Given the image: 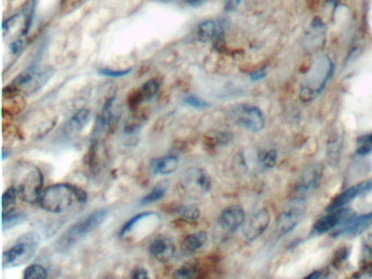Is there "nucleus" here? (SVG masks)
<instances>
[{"instance_id": "b1692460", "label": "nucleus", "mask_w": 372, "mask_h": 279, "mask_svg": "<svg viewBox=\"0 0 372 279\" xmlns=\"http://www.w3.org/2000/svg\"><path fill=\"white\" fill-rule=\"evenodd\" d=\"M167 189H168L167 182L159 183V185H155L154 188L151 190V192L148 195H145L143 197L142 201H141V204L147 205L150 204V203L156 202V201H160L166 194Z\"/></svg>"}, {"instance_id": "6ab92c4d", "label": "nucleus", "mask_w": 372, "mask_h": 279, "mask_svg": "<svg viewBox=\"0 0 372 279\" xmlns=\"http://www.w3.org/2000/svg\"><path fill=\"white\" fill-rule=\"evenodd\" d=\"M161 81L157 79H151L148 82H145L139 91L131 97V105L132 107L138 106L143 101L152 99L160 89Z\"/></svg>"}, {"instance_id": "7c9ffc66", "label": "nucleus", "mask_w": 372, "mask_h": 279, "mask_svg": "<svg viewBox=\"0 0 372 279\" xmlns=\"http://www.w3.org/2000/svg\"><path fill=\"white\" fill-rule=\"evenodd\" d=\"M276 159H278V154L275 151H268V152L264 153L261 157V163L264 167H273L276 164Z\"/></svg>"}, {"instance_id": "a211bd4d", "label": "nucleus", "mask_w": 372, "mask_h": 279, "mask_svg": "<svg viewBox=\"0 0 372 279\" xmlns=\"http://www.w3.org/2000/svg\"><path fill=\"white\" fill-rule=\"evenodd\" d=\"M197 37H198L199 41L204 42V43L213 42L216 44L224 39V31H223V27L216 21L209 20V21H204L199 25L198 30H197Z\"/></svg>"}, {"instance_id": "4c0bfd02", "label": "nucleus", "mask_w": 372, "mask_h": 279, "mask_svg": "<svg viewBox=\"0 0 372 279\" xmlns=\"http://www.w3.org/2000/svg\"><path fill=\"white\" fill-rule=\"evenodd\" d=\"M186 3L191 7H199L206 3V0H186Z\"/></svg>"}, {"instance_id": "aec40b11", "label": "nucleus", "mask_w": 372, "mask_h": 279, "mask_svg": "<svg viewBox=\"0 0 372 279\" xmlns=\"http://www.w3.org/2000/svg\"><path fill=\"white\" fill-rule=\"evenodd\" d=\"M179 159L178 157L173 156H163L160 159H155L151 161L150 169L155 175H170L175 173L178 168Z\"/></svg>"}, {"instance_id": "423d86ee", "label": "nucleus", "mask_w": 372, "mask_h": 279, "mask_svg": "<svg viewBox=\"0 0 372 279\" xmlns=\"http://www.w3.org/2000/svg\"><path fill=\"white\" fill-rule=\"evenodd\" d=\"M306 207L307 206L304 197H294L278 216L276 232L280 236H285L294 230L304 218Z\"/></svg>"}, {"instance_id": "4be33fe9", "label": "nucleus", "mask_w": 372, "mask_h": 279, "mask_svg": "<svg viewBox=\"0 0 372 279\" xmlns=\"http://www.w3.org/2000/svg\"><path fill=\"white\" fill-rule=\"evenodd\" d=\"M206 240H208V235L204 231L189 235L182 243V250L188 254H194L206 246Z\"/></svg>"}, {"instance_id": "9b49d317", "label": "nucleus", "mask_w": 372, "mask_h": 279, "mask_svg": "<svg viewBox=\"0 0 372 279\" xmlns=\"http://www.w3.org/2000/svg\"><path fill=\"white\" fill-rule=\"evenodd\" d=\"M352 216L351 209H338L330 211L329 214L318 219L314 225V231L316 234H326L328 231L334 230L340 226L346 219Z\"/></svg>"}, {"instance_id": "7ed1b4c3", "label": "nucleus", "mask_w": 372, "mask_h": 279, "mask_svg": "<svg viewBox=\"0 0 372 279\" xmlns=\"http://www.w3.org/2000/svg\"><path fill=\"white\" fill-rule=\"evenodd\" d=\"M51 73V70L39 69L37 67L29 68L9 87H6L4 94L7 97L33 94L34 92L39 91L47 82Z\"/></svg>"}, {"instance_id": "9d476101", "label": "nucleus", "mask_w": 372, "mask_h": 279, "mask_svg": "<svg viewBox=\"0 0 372 279\" xmlns=\"http://www.w3.org/2000/svg\"><path fill=\"white\" fill-rule=\"evenodd\" d=\"M270 213L266 209H260L250 216L244 223V236L248 241H254L264 234L270 225Z\"/></svg>"}, {"instance_id": "c85d7f7f", "label": "nucleus", "mask_w": 372, "mask_h": 279, "mask_svg": "<svg viewBox=\"0 0 372 279\" xmlns=\"http://www.w3.org/2000/svg\"><path fill=\"white\" fill-rule=\"evenodd\" d=\"M372 152V135H366L358 140L357 153L359 155H367Z\"/></svg>"}, {"instance_id": "f257e3e1", "label": "nucleus", "mask_w": 372, "mask_h": 279, "mask_svg": "<svg viewBox=\"0 0 372 279\" xmlns=\"http://www.w3.org/2000/svg\"><path fill=\"white\" fill-rule=\"evenodd\" d=\"M87 200V193L77 185L57 183L43 190L39 205L46 212L61 214L82 206Z\"/></svg>"}, {"instance_id": "1a4fd4ad", "label": "nucleus", "mask_w": 372, "mask_h": 279, "mask_svg": "<svg viewBox=\"0 0 372 279\" xmlns=\"http://www.w3.org/2000/svg\"><path fill=\"white\" fill-rule=\"evenodd\" d=\"M232 116L237 125L252 132H260L264 128V117L258 107L240 105L232 111Z\"/></svg>"}, {"instance_id": "dca6fc26", "label": "nucleus", "mask_w": 372, "mask_h": 279, "mask_svg": "<svg viewBox=\"0 0 372 279\" xmlns=\"http://www.w3.org/2000/svg\"><path fill=\"white\" fill-rule=\"evenodd\" d=\"M322 169L321 167L318 165L314 166H310L307 170L302 173L300 177L299 181H298L297 185H296V197H304V195L309 193L310 191L317 188L319 185L320 180H321Z\"/></svg>"}, {"instance_id": "412c9836", "label": "nucleus", "mask_w": 372, "mask_h": 279, "mask_svg": "<svg viewBox=\"0 0 372 279\" xmlns=\"http://www.w3.org/2000/svg\"><path fill=\"white\" fill-rule=\"evenodd\" d=\"M89 109H80V111L75 113L71 117L70 120L66 123L65 129H63L65 135L71 137V135H75V133L80 132L83 128L87 125V123H89Z\"/></svg>"}, {"instance_id": "ddd939ff", "label": "nucleus", "mask_w": 372, "mask_h": 279, "mask_svg": "<svg viewBox=\"0 0 372 279\" xmlns=\"http://www.w3.org/2000/svg\"><path fill=\"white\" fill-rule=\"evenodd\" d=\"M244 222H246V215L244 209L237 205L225 209L218 217V225L226 232H234L242 227Z\"/></svg>"}, {"instance_id": "2eb2a0df", "label": "nucleus", "mask_w": 372, "mask_h": 279, "mask_svg": "<svg viewBox=\"0 0 372 279\" xmlns=\"http://www.w3.org/2000/svg\"><path fill=\"white\" fill-rule=\"evenodd\" d=\"M175 252H176V248H175L174 242L168 237H157L151 243V255L159 262L168 263L174 258Z\"/></svg>"}, {"instance_id": "f8f14e48", "label": "nucleus", "mask_w": 372, "mask_h": 279, "mask_svg": "<svg viewBox=\"0 0 372 279\" xmlns=\"http://www.w3.org/2000/svg\"><path fill=\"white\" fill-rule=\"evenodd\" d=\"M372 224V212L369 214L361 215V216H351L342 223L340 226L336 227L333 231V236L338 237L340 235L345 236H355L365 230L369 225Z\"/></svg>"}, {"instance_id": "a878e982", "label": "nucleus", "mask_w": 372, "mask_h": 279, "mask_svg": "<svg viewBox=\"0 0 372 279\" xmlns=\"http://www.w3.org/2000/svg\"><path fill=\"white\" fill-rule=\"evenodd\" d=\"M175 214L180 219H184L187 222H196L200 217V211L197 207L182 206L177 209Z\"/></svg>"}, {"instance_id": "5701e85b", "label": "nucleus", "mask_w": 372, "mask_h": 279, "mask_svg": "<svg viewBox=\"0 0 372 279\" xmlns=\"http://www.w3.org/2000/svg\"><path fill=\"white\" fill-rule=\"evenodd\" d=\"M20 197L19 190L17 185L10 187L3 195V215L15 211L16 204H17L18 197Z\"/></svg>"}, {"instance_id": "2f4dec72", "label": "nucleus", "mask_w": 372, "mask_h": 279, "mask_svg": "<svg viewBox=\"0 0 372 279\" xmlns=\"http://www.w3.org/2000/svg\"><path fill=\"white\" fill-rule=\"evenodd\" d=\"M130 69L127 70H111V69H101L99 70V75H105L109 78H120L125 77L130 73Z\"/></svg>"}, {"instance_id": "cd10ccee", "label": "nucleus", "mask_w": 372, "mask_h": 279, "mask_svg": "<svg viewBox=\"0 0 372 279\" xmlns=\"http://www.w3.org/2000/svg\"><path fill=\"white\" fill-rule=\"evenodd\" d=\"M47 276H49V273L46 268L39 264L30 265L23 274L25 279L47 278Z\"/></svg>"}, {"instance_id": "72a5a7b5", "label": "nucleus", "mask_w": 372, "mask_h": 279, "mask_svg": "<svg viewBox=\"0 0 372 279\" xmlns=\"http://www.w3.org/2000/svg\"><path fill=\"white\" fill-rule=\"evenodd\" d=\"M23 45H25V42L22 39H17L10 44V49L13 51V54H18L22 51L23 49Z\"/></svg>"}, {"instance_id": "f704fd0d", "label": "nucleus", "mask_w": 372, "mask_h": 279, "mask_svg": "<svg viewBox=\"0 0 372 279\" xmlns=\"http://www.w3.org/2000/svg\"><path fill=\"white\" fill-rule=\"evenodd\" d=\"M355 277H364V278H372V264L367 265L359 271L358 274L355 275Z\"/></svg>"}, {"instance_id": "4468645a", "label": "nucleus", "mask_w": 372, "mask_h": 279, "mask_svg": "<svg viewBox=\"0 0 372 279\" xmlns=\"http://www.w3.org/2000/svg\"><path fill=\"white\" fill-rule=\"evenodd\" d=\"M370 190H372V179L357 183V185H353L351 188H348L347 190L343 191L341 194L337 195L332 201L331 204L326 207V211L330 212V211H334V209H342L351 201H353L354 199L359 197L360 194H364V193Z\"/></svg>"}, {"instance_id": "f03ea898", "label": "nucleus", "mask_w": 372, "mask_h": 279, "mask_svg": "<svg viewBox=\"0 0 372 279\" xmlns=\"http://www.w3.org/2000/svg\"><path fill=\"white\" fill-rule=\"evenodd\" d=\"M108 213V209H99L97 212H93L92 214L75 223L58 239L56 243V249L61 252H65L75 247L78 242H80L92 231L99 228L105 222Z\"/></svg>"}, {"instance_id": "bb28decb", "label": "nucleus", "mask_w": 372, "mask_h": 279, "mask_svg": "<svg viewBox=\"0 0 372 279\" xmlns=\"http://www.w3.org/2000/svg\"><path fill=\"white\" fill-rule=\"evenodd\" d=\"M154 213L145 212L141 213V214L135 215L132 218L129 219L126 224L123 225V228L120 230V236L125 237L127 235L130 234L132 229L135 228L139 223L142 222L143 219L148 218V217L152 216Z\"/></svg>"}, {"instance_id": "c9c22d12", "label": "nucleus", "mask_w": 372, "mask_h": 279, "mask_svg": "<svg viewBox=\"0 0 372 279\" xmlns=\"http://www.w3.org/2000/svg\"><path fill=\"white\" fill-rule=\"evenodd\" d=\"M240 5V0H225V9L228 11H235Z\"/></svg>"}, {"instance_id": "39448f33", "label": "nucleus", "mask_w": 372, "mask_h": 279, "mask_svg": "<svg viewBox=\"0 0 372 279\" xmlns=\"http://www.w3.org/2000/svg\"><path fill=\"white\" fill-rule=\"evenodd\" d=\"M333 71V65L329 57L320 58L317 63L310 70L309 77L302 85L300 99L304 101H312L323 91Z\"/></svg>"}, {"instance_id": "473e14b6", "label": "nucleus", "mask_w": 372, "mask_h": 279, "mask_svg": "<svg viewBox=\"0 0 372 279\" xmlns=\"http://www.w3.org/2000/svg\"><path fill=\"white\" fill-rule=\"evenodd\" d=\"M186 103L190 106L196 107V108H204L209 107V104L203 99H199L197 97H188L186 99Z\"/></svg>"}, {"instance_id": "f3484780", "label": "nucleus", "mask_w": 372, "mask_h": 279, "mask_svg": "<svg viewBox=\"0 0 372 279\" xmlns=\"http://www.w3.org/2000/svg\"><path fill=\"white\" fill-rule=\"evenodd\" d=\"M326 27L323 22L316 18L310 25L309 32L306 35V45L308 46L310 51H318L323 47L326 43Z\"/></svg>"}, {"instance_id": "6e6552de", "label": "nucleus", "mask_w": 372, "mask_h": 279, "mask_svg": "<svg viewBox=\"0 0 372 279\" xmlns=\"http://www.w3.org/2000/svg\"><path fill=\"white\" fill-rule=\"evenodd\" d=\"M182 189L192 197H201L211 190V179L203 169L190 168L185 173Z\"/></svg>"}, {"instance_id": "ea45409f", "label": "nucleus", "mask_w": 372, "mask_h": 279, "mask_svg": "<svg viewBox=\"0 0 372 279\" xmlns=\"http://www.w3.org/2000/svg\"><path fill=\"white\" fill-rule=\"evenodd\" d=\"M328 3L331 4V5H337L340 1H342V0H326Z\"/></svg>"}, {"instance_id": "393cba45", "label": "nucleus", "mask_w": 372, "mask_h": 279, "mask_svg": "<svg viewBox=\"0 0 372 279\" xmlns=\"http://www.w3.org/2000/svg\"><path fill=\"white\" fill-rule=\"evenodd\" d=\"M25 215L21 212H13L8 213V214L3 215V230L6 231L8 229L13 228L17 225L21 224L25 222Z\"/></svg>"}, {"instance_id": "0eeeda50", "label": "nucleus", "mask_w": 372, "mask_h": 279, "mask_svg": "<svg viewBox=\"0 0 372 279\" xmlns=\"http://www.w3.org/2000/svg\"><path fill=\"white\" fill-rule=\"evenodd\" d=\"M43 173L37 167H29L23 173L21 181L17 185L20 197L25 202H39L43 192Z\"/></svg>"}, {"instance_id": "20e7f679", "label": "nucleus", "mask_w": 372, "mask_h": 279, "mask_svg": "<svg viewBox=\"0 0 372 279\" xmlns=\"http://www.w3.org/2000/svg\"><path fill=\"white\" fill-rule=\"evenodd\" d=\"M39 246V237L34 232L23 235L3 254V268H13L29 262Z\"/></svg>"}, {"instance_id": "58836bf2", "label": "nucleus", "mask_w": 372, "mask_h": 279, "mask_svg": "<svg viewBox=\"0 0 372 279\" xmlns=\"http://www.w3.org/2000/svg\"><path fill=\"white\" fill-rule=\"evenodd\" d=\"M264 75H266V71H264V70H258L256 73H252V79L260 80L262 79V78H264Z\"/></svg>"}, {"instance_id": "e433bc0d", "label": "nucleus", "mask_w": 372, "mask_h": 279, "mask_svg": "<svg viewBox=\"0 0 372 279\" xmlns=\"http://www.w3.org/2000/svg\"><path fill=\"white\" fill-rule=\"evenodd\" d=\"M132 278H148L149 275L147 273V271L144 268H137V270L133 271L132 275H131Z\"/></svg>"}, {"instance_id": "c756f323", "label": "nucleus", "mask_w": 372, "mask_h": 279, "mask_svg": "<svg viewBox=\"0 0 372 279\" xmlns=\"http://www.w3.org/2000/svg\"><path fill=\"white\" fill-rule=\"evenodd\" d=\"M197 273V265L196 264H186L184 266L180 267L176 271L174 274V277L176 278H191L194 277Z\"/></svg>"}]
</instances>
